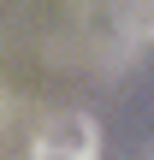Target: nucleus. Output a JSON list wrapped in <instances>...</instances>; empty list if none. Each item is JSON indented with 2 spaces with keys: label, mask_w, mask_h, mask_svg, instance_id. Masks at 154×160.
I'll return each instance as SVG.
<instances>
[{
  "label": "nucleus",
  "mask_w": 154,
  "mask_h": 160,
  "mask_svg": "<svg viewBox=\"0 0 154 160\" xmlns=\"http://www.w3.org/2000/svg\"><path fill=\"white\" fill-rule=\"evenodd\" d=\"M119 30H125L137 48H148L154 42V0H125V6H119Z\"/></svg>",
  "instance_id": "obj_2"
},
{
  "label": "nucleus",
  "mask_w": 154,
  "mask_h": 160,
  "mask_svg": "<svg viewBox=\"0 0 154 160\" xmlns=\"http://www.w3.org/2000/svg\"><path fill=\"white\" fill-rule=\"evenodd\" d=\"M30 160H101V131L89 113H53L42 119L36 142H30Z\"/></svg>",
  "instance_id": "obj_1"
}]
</instances>
